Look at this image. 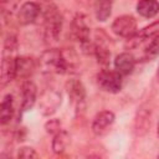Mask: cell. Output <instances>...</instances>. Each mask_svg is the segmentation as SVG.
<instances>
[{
	"mask_svg": "<svg viewBox=\"0 0 159 159\" xmlns=\"http://www.w3.org/2000/svg\"><path fill=\"white\" fill-rule=\"evenodd\" d=\"M39 65L42 70V72L52 75H63L67 72H72L77 67L76 56L73 52H63L57 48H50L46 50L39 61Z\"/></svg>",
	"mask_w": 159,
	"mask_h": 159,
	"instance_id": "cell-1",
	"label": "cell"
},
{
	"mask_svg": "<svg viewBox=\"0 0 159 159\" xmlns=\"http://www.w3.org/2000/svg\"><path fill=\"white\" fill-rule=\"evenodd\" d=\"M42 17H43V35L46 42H55L57 41L61 29H62V15L58 7L47 1L43 6H41Z\"/></svg>",
	"mask_w": 159,
	"mask_h": 159,
	"instance_id": "cell-2",
	"label": "cell"
},
{
	"mask_svg": "<svg viewBox=\"0 0 159 159\" xmlns=\"http://www.w3.org/2000/svg\"><path fill=\"white\" fill-rule=\"evenodd\" d=\"M71 32L75 40L81 45L82 51L86 53H93V42H91L89 35L91 29L87 21V17L83 14H77L71 24Z\"/></svg>",
	"mask_w": 159,
	"mask_h": 159,
	"instance_id": "cell-3",
	"label": "cell"
},
{
	"mask_svg": "<svg viewBox=\"0 0 159 159\" xmlns=\"http://www.w3.org/2000/svg\"><path fill=\"white\" fill-rule=\"evenodd\" d=\"M97 83L101 89L108 93H118L123 86V76L118 71L102 70L97 75Z\"/></svg>",
	"mask_w": 159,
	"mask_h": 159,
	"instance_id": "cell-4",
	"label": "cell"
},
{
	"mask_svg": "<svg viewBox=\"0 0 159 159\" xmlns=\"http://www.w3.org/2000/svg\"><path fill=\"white\" fill-rule=\"evenodd\" d=\"M62 96L61 93L55 88H46L41 94L39 99V107L42 116H52L58 107L61 106Z\"/></svg>",
	"mask_w": 159,
	"mask_h": 159,
	"instance_id": "cell-5",
	"label": "cell"
},
{
	"mask_svg": "<svg viewBox=\"0 0 159 159\" xmlns=\"http://www.w3.org/2000/svg\"><path fill=\"white\" fill-rule=\"evenodd\" d=\"M66 91L67 94L72 102V104L76 107L77 111H81L84 108L86 104V88L83 83L77 78H71L66 82Z\"/></svg>",
	"mask_w": 159,
	"mask_h": 159,
	"instance_id": "cell-6",
	"label": "cell"
},
{
	"mask_svg": "<svg viewBox=\"0 0 159 159\" xmlns=\"http://www.w3.org/2000/svg\"><path fill=\"white\" fill-rule=\"evenodd\" d=\"M111 30L120 37H130L137 32V20L132 15H120L112 22Z\"/></svg>",
	"mask_w": 159,
	"mask_h": 159,
	"instance_id": "cell-7",
	"label": "cell"
},
{
	"mask_svg": "<svg viewBox=\"0 0 159 159\" xmlns=\"http://www.w3.org/2000/svg\"><path fill=\"white\" fill-rule=\"evenodd\" d=\"M152 125V109L147 104H142L134 117V134L137 137H143L148 133L149 128Z\"/></svg>",
	"mask_w": 159,
	"mask_h": 159,
	"instance_id": "cell-8",
	"label": "cell"
},
{
	"mask_svg": "<svg viewBox=\"0 0 159 159\" xmlns=\"http://www.w3.org/2000/svg\"><path fill=\"white\" fill-rule=\"evenodd\" d=\"M114 119H116V116L111 111L98 112L94 116V118L92 120V124H91V129H92L93 134L97 135V137H101V135L106 134L109 130V128L113 125Z\"/></svg>",
	"mask_w": 159,
	"mask_h": 159,
	"instance_id": "cell-9",
	"label": "cell"
},
{
	"mask_svg": "<svg viewBox=\"0 0 159 159\" xmlns=\"http://www.w3.org/2000/svg\"><path fill=\"white\" fill-rule=\"evenodd\" d=\"M41 12H42L41 6L37 2L26 1L20 6V9L17 11V22L22 26L34 24Z\"/></svg>",
	"mask_w": 159,
	"mask_h": 159,
	"instance_id": "cell-10",
	"label": "cell"
},
{
	"mask_svg": "<svg viewBox=\"0 0 159 159\" xmlns=\"http://www.w3.org/2000/svg\"><path fill=\"white\" fill-rule=\"evenodd\" d=\"M21 109L22 112L30 111L37 101V87L36 84L30 81L25 80L21 84Z\"/></svg>",
	"mask_w": 159,
	"mask_h": 159,
	"instance_id": "cell-11",
	"label": "cell"
},
{
	"mask_svg": "<svg viewBox=\"0 0 159 159\" xmlns=\"http://www.w3.org/2000/svg\"><path fill=\"white\" fill-rule=\"evenodd\" d=\"M16 60V78L29 80L36 68V62L30 56H19Z\"/></svg>",
	"mask_w": 159,
	"mask_h": 159,
	"instance_id": "cell-12",
	"label": "cell"
},
{
	"mask_svg": "<svg viewBox=\"0 0 159 159\" xmlns=\"http://www.w3.org/2000/svg\"><path fill=\"white\" fill-rule=\"evenodd\" d=\"M135 67V58L129 52H122L114 58V68L122 76H128Z\"/></svg>",
	"mask_w": 159,
	"mask_h": 159,
	"instance_id": "cell-13",
	"label": "cell"
},
{
	"mask_svg": "<svg viewBox=\"0 0 159 159\" xmlns=\"http://www.w3.org/2000/svg\"><path fill=\"white\" fill-rule=\"evenodd\" d=\"M107 37L103 40L101 36L99 39L96 37V41L93 42V55L97 58V62L102 66H107L109 63V58H111V51L109 47L107 45Z\"/></svg>",
	"mask_w": 159,
	"mask_h": 159,
	"instance_id": "cell-14",
	"label": "cell"
},
{
	"mask_svg": "<svg viewBox=\"0 0 159 159\" xmlns=\"http://www.w3.org/2000/svg\"><path fill=\"white\" fill-rule=\"evenodd\" d=\"M16 57L5 56L1 61V86L10 83L16 78Z\"/></svg>",
	"mask_w": 159,
	"mask_h": 159,
	"instance_id": "cell-15",
	"label": "cell"
},
{
	"mask_svg": "<svg viewBox=\"0 0 159 159\" xmlns=\"http://www.w3.org/2000/svg\"><path fill=\"white\" fill-rule=\"evenodd\" d=\"M137 12L145 19H153L159 14V1L158 0H139L137 2Z\"/></svg>",
	"mask_w": 159,
	"mask_h": 159,
	"instance_id": "cell-16",
	"label": "cell"
},
{
	"mask_svg": "<svg viewBox=\"0 0 159 159\" xmlns=\"http://www.w3.org/2000/svg\"><path fill=\"white\" fill-rule=\"evenodd\" d=\"M14 99H12V96L10 93L5 94L2 101H1V104H0V123L2 125L7 124L12 116H14Z\"/></svg>",
	"mask_w": 159,
	"mask_h": 159,
	"instance_id": "cell-17",
	"label": "cell"
},
{
	"mask_svg": "<svg viewBox=\"0 0 159 159\" xmlns=\"http://www.w3.org/2000/svg\"><path fill=\"white\" fill-rule=\"evenodd\" d=\"M70 143H71V135H70V133L62 129L57 134L53 135L51 147H52V150H53L55 154H62L68 148Z\"/></svg>",
	"mask_w": 159,
	"mask_h": 159,
	"instance_id": "cell-18",
	"label": "cell"
},
{
	"mask_svg": "<svg viewBox=\"0 0 159 159\" xmlns=\"http://www.w3.org/2000/svg\"><path fill=\"white\" fill-rule=\"evenodd\" d=\"M114 0H94V14L98 21H106L112 12Z\"/></svg>",
	"mask_w": 159,
	"mask_h": 159,
	"instance_id": "cell-19",
	"label": "cell"
},
{
	"mask_svg": "<svg viewBox=\"0 0 159 159\" xmlns=\"http://www.w3.org/2000/svg\"><path fill=\"white\" fill-rule=\"evenodd\" d=\"M150 41L144 48V58L145 60H152L159 55V34L149 39Z\"/></svg>",
	"mask_w": 159,
	"mask_h": 159,
	"instance_id": "cell-20",
	"label": "cell"
},
{
	"mask_svg": "<svg viewBox=\"0 0 159 159\" xmlns=\"http://www.w3.org/2000/svg\"><path fill=\"white\" fill-rule=\"evenodd\" d=\"M45 130H46V133L50 134V135H55V134H57L60 130H62L61 120L57 119V118L48 119V120L45 123Z\"/></svg>",
	"mask_w": 159,
	"mask_h": 159,
	"instance_id": "cell-21",
	"label": "cell"
},
{
	"mask_svg": "<svg viewBox=\"0 0 159 159\" xmlns=\"http://www.w3.org/2000/svg\"><path fill=\"white\" fill-rule=\"evenodd\" d=\"M17 158H22V159H31V158H39V154L36 153V150L31 147H20L17 149L16 153Z\"/></svg>",
	"mask_w": 159,
	"mask_h": 159,
	"instance_id": "cell-22",
	"label": "cell"
},
{
	"mask_svg": "<svg viewBox=\"0 0 159 159\" xmlns=\"http://www.w3.org/2000/svg\"><path fill=\"white\" fill-rule=\"evenodd\" d=\"M17 47V40H16V37L14 36V35H9L6 39H5V48L7 50V51H15V48Z\"/></svg>",
	"mask_w": 159,
	"mask_h": 159,
	"instance_id": "cell-23",
	"label": "cell"
},
{
	"mask_svg": "<svg viewBox=\"0 0 159 159\" xmlns=\"http://www.w3.org/2000/svg\"><path fill=\"white\" fill-rule=\"evenodd\" d=\"M157 81L159 83V65H158V70H157Z\"/></svg>",
	"mask_w": 159,
	"mask_h": 159,
	"instance_id": "cell-24",
	"label": "cell"
},
{
	"mask_svg": "<svg viewBox=\"0 0 159 159\" xmlns=\"http://www.w3.org/2000/svg\"><path fill=\"white\" fill-rule=\"evenodd\" d=\"M157 135H158V138H159V123H158V127H157Z\"/></svg>",
	"mask_w": 159,
	"mask_h": 159,
	"instance_id": "cell-25",
	"label": "cell"
},
{
	"mask_svg": "<svg viewBox=\"0 0 159 159\" xmlns=\"http://www.w3.org/2000/svg\"><path fill=\"white\" fill-rule=\"evenodd\" d=\"M158 158H159V154H158Z\"/></svg>",
	"mask_w": 159,
	"mask_h": 159,
	"instance_id": "cell-26",
	"label": "cell"
}]
</instances>
